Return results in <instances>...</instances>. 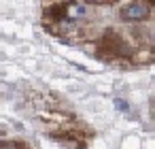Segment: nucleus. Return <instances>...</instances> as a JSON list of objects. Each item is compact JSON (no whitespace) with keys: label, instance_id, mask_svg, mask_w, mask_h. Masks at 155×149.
<instances>
[{"label":"nucleus","instance_id":"nucleus-4","mask_svg":"<svg viewBox=\"0 0 155 149\" xmlns=\"http://www.w3.org/2000/svg\"><path fill=\"white\" fill-rule=\"evenodd\" d=\"M115 104H117V109H127V104L123 100H115Z\"/></svg>","mask_w":155,"mask_h":149},{"label":"nucleus","instance_id":"nucleus-1","mask_svg":"<svg viewBox=\"0 0 155 149\" xmlns=\"http://www.w3.org/2000/svg\"><path fill=\"white\" fill-rule=\"evenodd\" d=\"M102 49H106L110 56H125L130 51V47L125 45V41L117 32H113V30L104 32V36H102Z\"/></svg>","mask_w":155,"mask_h":149},{"label":"nucleus","instance_id":"nucleus-3","mask_svg":"<svg viewBox=\"0 0 155 149\" xmlns=\"http://www.w3.org/2000/svg\"><path fill=\"white\" fill-rule=\"evenodd\" d=\"M0 149H26V147L15 143V141H2V143H0Z\"/></svg>","mask_w":155,"mask_h":149},{"label":"nucleus","instance_id":"nucleus-2","mask_svg":"<svg viewBox=\"0 0 155 149\" xmlns=\"http://www.w3.org/2000/svg\"><path fill=\"white\" fill-rule=\"evenodd\" d=\"M149 11H151L149 5H144V2H132L127 7H123L119 15H121L123 22H142V19H147Z\"/></svg>","mask_w":155,"mask_h":149}]
</instances>
